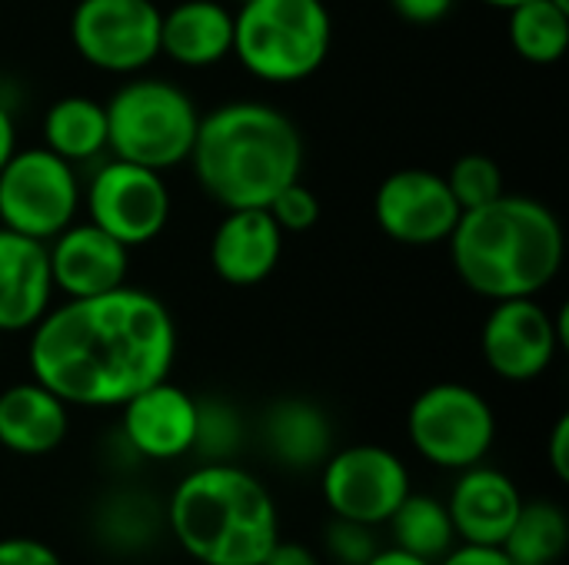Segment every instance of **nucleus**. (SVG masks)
<instances>
[{"mask_svg": "<svg viewBox=\"0 0 569 565\" xmlns=\"http://www.w3.org/2000/svg\"><path fill=\"white\" fill-rule=\"evenodd\" d=\"M323 546L337 565H367L377 556L373 526L343 516H333V523L323 529Z\"/></svg>", "mask_w": 569, "mask_h": 565, "instance_id": "nucleus-29", "label": "nucleus"}, {"mask_svg": "<svg viewBox=\"0 0 569 565\" xmlns=\"http://www.w3.org/2000/svg\"><path fill=\"white\" fill-rule=\"evenodd\" d=\"M560 346H567L560 320L533 296L497 300L480 333L487 366L507 383H530L543 376Z\"/></svg>", "mask_w": 569, "mask_h": 565, "instance_id": "nucleus-12", "label": "nucleus"}, {"mask_svg": "<svg viewBox=\"0 0 569 565\" xmlns=\"http://www.w3.org/2000/svg\"><path fill=\"white\" fill-rule=\"evenodd\" d=\"M260 565H320V563H317L313 549H307V546H300V543L277 539Z\"/></svg>", "mask_w": 569, "mask_h": 565, "instance_id": "nucleus-35", "label": "nucleus"}, {"mask_svg": "<svg viewBox=\"0 0 569 565\" xmlns=\"http://www.w3.org/2000/svg\"><path fill=\"white\" fill-rule=\"evenodd\" d=\"M447 186H450L453 200L460 203V210H477V206L497 200L500 193H507L503 190V170L487 153H463L450 167Z\"/></svg>", "mask_w": 569, "mask_h": 565, "instance_id": "nucleus-27", "label": "nucleus"}, {"mask_svg": "<svg viewBox=\"0 0 569 565\" xmlns=\"http://www.w3.org/2000/svg\"><path fill=\"white\" fill-rule=\"evenodd\" d=\"M43 147L67 163L97 157L107 147V107L90 97H60L43 113Z\"/></svg>", "mask_w": 569, "mask_h": 565, "instance_id": "nucleus-22", "label": "nucleus"}, {"mask_svg": "<svg viewBox=\"0 0 569 565\" xmlns=\"http://www.w3.org/2000/svg\"><path fill=\"white\" fill-rule=\"evenodd\" d=\"M47 243L0 226V333H23L50 310Z\"/></svg>", "mask_w": 569, "mask_h": 565, "instance_id": "nucleus-18", "label": "nucleus"}, {"mask_svg": "<svg viewBox=\"0 0 569 565\" xmlns=\"http://www.w3.org/2000/svg\"><path fill=\"white\" fill-rule=\"evenodd\" d=\"M437 565H513L507 559V553L500 546H473V543H460L453 546Z\"/></svg>", "mask_w": 569, "mask_h": 565, "instance_id": "nucleus-32", "label": "nucleus"}, {"mask_svg": "<svg viewBox=\"0 0 569 565\" xmlns=\"http://www.w3.org/2000/svg\"><path fill=\"white\" fill-rule=\"evenodd\" d=\"M267 453L287 470H317L333 450V426L310 400H280L263 416Z\"/></svg>", "mask_w": 569, "mask_h": 565, "instance_id": "nucleus-21", "label": "nucleus"}, {"mask_svg": "<svg viewBox=\"0 0 569 565\" xmlns=\"http://www.w3.org/2000/svg\"><path fill=\"white\" fill-rule=\"evenodd\" d=\"M80 206L73 163L47 147L13 150L0 170V226L30 240H53L67 230Z\"/></svg>", "mask_w": 569, "mask_h": 565, "instance_id": "nucleus-8", "label": "nucleus"}, {"mask_svg": "<svg viewBox=\"0 0 569 565\" xmlns=\"http://www.w3.org/2000/svg\"><path fill=\"white\" fill-rule=\"evenodd\" d=\"M320 470V486L330 513L367 526L387 523L400 500L410 493V473L403 460L373 443L337 450Z\"/></svg>", "mask_w": 569, "mask_h": 565, "instance_id": "nucleus-10", "label": "nucleus"}, {"mask_svg": "<svg viewBox=\"0 0 569 565\" xmlns=\"http://www.w3.org/2000/svg\"><path fill=\"white\" fill-rule=\"evenodd\" d=\"M87 210L90 223H97L130 250L163 233L170 220V190L163 183V173L113 160L93 173Z\"/></svg>", "mask_w": 569, "mask_h": 565, "instance_id": "nucleus-11", "label": "nucleus"}, {"mask_svg": "<svg viewBox=\"0 0 569 565\" xmlns=\"http://www.w3.org/2000/svg\"><path fill=\"white\" fill-rule=\"evenodd\" d=\"M283 256V230L267 206L227 210L210 240V266L230 286L263 283Z\"/></svg>", "mask_w": 569, "mask_h": 565, "instance_id": "nucleus-16", "label": "nucleus"}, {"mask_svg": "<svg viewBox=\"0 0 569 565\" xmlns=\"http://www.w3.org/2000/svg\"><path fill=\"white\" fill-rule=\"evenodd\" d=\"M177 323L143 290L117 286L47 310L30 336V373L67 406H123L170 376Z\"/></svg>", "mask_w": 569, "mask_h": 565, "instance_id": "nucleus-1", "label": "nucleus"}, {"mask_svg": "<svg viewBox=\"0 0 569 565\" xmlns=\"http://www.w3.org/2000/svg\"><path fill=\"white\" fill-rule=\"evenodd\" d=\"M413 450L443 470H467L483 463L497 440L493 406L463 383H437L423 390L407 416Z\"/></svg>", "mask_w": 569, "mask_h": 565, "instance_id": "nucleus-7", "label": "nucleus"}, {"mask_svg": "<svg viewBox=\"0 0 569 565\" xmlns=\"http://www.w3.org/2000/svg\"><path fill=\"white\" fill-rule=\"evenodd\" d=\"M70 430L67 403L43 383H17L0 393V446L20 456L53 453Z\"/></svg>", "mask_w": 569, "mask_h": 565, "instance_id": "nucleus-20", "label": "nucleus"}, {"mask_svg": "<svg viewBox=\"0 0 569 565\" xmlns=\"http://www.w3.org/2000/svg\"><path fill=\"white\" fill-rule=\"evenodd\" d=\"M390 3L410 23H437L453 10L457 0H390Z\"/></svg>", "mask_w": 569, "mask_h": 565, "instance_id": "nucleus-33", "label": "nucleus"}, {"mask_svg": "<svg viewBox=\"0 0 569 565\" xmlns=\"http://www.w3.org/2000/svg\"><path fill=\"white\" fill-rule=\"evenodd\" d=\"M267 210H270V216L277 220V226H280L283 233H303V230L317 226V220H320V200H317V193H313L307 183H300V180L287 183V186L267 203Z\"/></svg>", "mask_w": 569, "mask_h": 565, "instance_id": "nucleus-30", "label": "nucleus"}, {"mask_svg": "<svg viewBox=\"0 0 569 565\" xmlns=\"http://www.w3.org/2000/svg\"><path fill=\"white\" fill-rule=\"evenodd\" d=\"M387 523L393 533V546L410 556H420L427 563H440L457 546V533H453L447 503H440L433 496L407 493Z\"/></svg>", "mask_w": 569, "mask_h": 565, "instance_id": "nucleus-23", "label": "nucleus"}, {"mask_svg": "<svg viewBox=\"0 0 569 565\" xmlns=\"http://www.w3.org/2000/svg\"><path fill=\"white\" fill-rule=\"evenodd\" d=\"M447 243L463 286L493 303L547 290L567 253L557 213L533 196L513 193L463 210Z\"/></svg>", "mask_w": 569, "mask_h": 565, "instance_id": "nucleus-2", "label": "nucleus"}, {"mask_svg": "<svg viewBox=\"0 0 569 565\" xmlns=\"http://www.w3.org/2000/svg\"><path fill=\"white\" fill-rule=\"evenodd\" d=\"M190 163L213 203L227 210L267 206L287 183L300 180L303 137L283 110L237 100L200 113Z\"/></svg>", "mask_w": 569, "mask_h": 565, "instance_id": "nucleus-3", "label": "nucleus"}, {"mask_svg": "<svg viewBox=\"0 0 569 565\" xmlns=\"http://www.w3.org/2000/svg\"><path fill=\"white\" fill-rule=\"evenodd\" d=\"M333 20L323 0H243L233 13V57L267 83H300L330 57Z\"/></svg>", "mask_w": 569, "mask_h": 565, "instance_id": "nucleus-5", "label": "nucleus"}, {"mask_svg": "<svg viewBox=\"0 0 569 565\" xmlns=\"http://www.w3.org/2000/svg\"><path fill=\"white\" fill-rule=\"evenodd\" d=\"M569 523L557 503H527L520 506L500 549L513 565H557L567 553Z\"/></svg>", "mask_w": 569, "mask_h": 565, "instance_id": "nucleus-24", "label": "nucleus"}, {"mask_svg": "<svg viewBox=\"0 0 569 565\" xmlns=\"http://www.w3.org/2000/svg\"><path fill=\"white\" fill-rule=\"evenodd\" d=\"M123 440L133 453L147 460H180L193 453L197 440V400L173 386L170 380H160L137 396H130L123 406Z\"/></svg>", "mask_w": 569, "mask_h": 565, "instance_id": "nucleus-15", "label": "nucleus"}, {"mask_svg": "<svg viewBox=\"0 0 569 565\" xmlns=\"http://www.w3.org/2000/svg\"><path fill=\"white\" fill-rule=\"evenodd\" d=\"M170 529L203 565H260L280 539L267 486L230 463H210L180 480L170 496Z\"/></svg>", "mask_w": 569, "mask_h": 565, "instance_id": "nucleus-4", "label": "nucleus"}, {"mask_svg": "<svg viewBox=\"0 0 569 565\" xmlns=\"http://www.w3.org/2000/svg\"><path fill=\"white\" fill-rule=\"evenodd\" d=\"M47 260L53 290L67 300H83L127 283L130 250L97 223H70L50 240Z\"/></svg>", "mask_w": 569, "mask_h": 565, "instance_id": "nucleus-14", "label": "nucleus"}, {"mask_svg": "<svg viewBox=\"0 0 569 565\" xmlns=\"http://www.w3.org/2000/svg\"><path fill=\"white\" fill-rule=\"evenodd\" d=\"M0 565H63V559L40 539L13 536L0 539Z\"/></svg>", "mask_w": 569, "mask_h": 565, "instance_id": "nucleus-31", "label": "nucleus"}, {"mask_svg": "<svg viewBox=\"0 0 569 565\" xmlns=\"http://www.w3.org/2000/svg\"><path fill=\"white\" fill-rule=\"evenodd\" d=\"M200 110L187 90L160 77L123 83L107 103V147L117 160L173 170L190 160Z\"/></svg>", "mask_w": 569, "mask_h": 565, "instance_id": "nucleus-6", "label": "nucleus"}, {"mask_svg": "<svg viewBox=\"0 0 569 565\" xmlns=\"http://www.w3.org/2000/svg\"><path fill=\"white\" fill-rule=\"evenodd\" d=\"M483 3H490V7H497V10H510V7H517V3H523V0H483Z\"/></svg>", "mask_w": 569, "mask_h": 565, "instance_id": "nucleus-38", "label": "nucleus"}, {"mask_svg": "<svg viewBox=\"0 0 569 565\" xmlns=\"http://www.w3.org/2000/svg\"><path fill=\"white\" fill-rule=\"evenodd\" d=\"M510 13V43L513 50L537 67L560 63L569 47V10L553 0H523L507 10Z\"/></svg>", "mask_w": 569, "mask_h": 565, "instance_id": "nucleus-25", "label": "nucleus"}, {"mask_svg": "<svg viewBox=\"0 0 569 565\" xmlns=\"http://www.w3.org/2000/svg\"><path fill=\"white\" fill-rule=\"evenodd\" d=\"M237 3H243V0H237Z\"/></svg>", "mask_w": 569, "mask_h": 565, "instance_id": "nucleus-39", "label": "nucleus"}, {"mask_svg": "<svg viewBox=\"0 0 569 565\" xmlns=\"http://www.w3.org/2000/svg\"><path fill=\"white\" fill-rule=\"evenodd\" d=\"M550 466L560 483L569 480V416H560L550 433Z\"/></svg>", "mask_w": 569, "mask_h": 565, "instance_id": "nucleus-34", "label": "nucleus"}, {"mask_svg": "<svg viewBox=\"0 0 569 565\" xmlns=\"http://www.w3.org/2000/svg\"><path fill=\"white\" fill-rule=\"evenodd\" d=\"M460 213L463 210L453 200L447 176L423 167H407L390 173L373 196L377 226L390 240L407 246L447 243Z\"/></svg>", "mask_w": 569, "mask_h": 565, "instance_id": "nucleus-13", "label": "nucleus"}, {"mask_svg": "<svg viewBox=\"0 0 569 565\" xmlns=\"http://www.w3.org/2000/svg\"><path fill=\"white\" fill-rule=\"evenodd\" d=\"M160 526V516L150 500L140 493H117L97 516V529L110 546H120L123 553H137L140 546H150L153 533Z\"/></svg>", "mask_w": 569, "mask_h": 565, "instance_id": "nucleus-26", "label": "nucleus"}, {"mask_svg": "<svg viewBox=\"0 0 569 565\" xmlns=\"http://www.w3.org/2000/svg\"><path fill=\"white\" fill-rule=\"evenodd\" d=\"M160 53L180 67H213L233 53V10L220 0H180L160 17Z\"/></svg>", "mask_w": 569, "mask_h": 565, "instance_id": "nucleus-19", "label": "nucleus"}, {"mask_svg": "<svg viewBox=\"0 0 569 565\" xmlns=\"http://www.w3.org/2000/svg\"><path fill=\"white\" fill-rule=\"evenodd\" d=\"M240 443V420L237 413L220 400H197V440L193 450H200L210 460H227Z\"/></svg>", "mask_w": 569, "mask_h": 565, "instance_id": "nucleus-28", "label": "nucleus"}, {"mask_svg": "<svg viewBox=\"0 0 569 565\" xmlns=\"http://www.w3.org/2000/svg\"><path fill=\"white\" fill-rule=\"evenodd\" d=\"M367 565H437V563H427V559H420V556H410V553H403V549H377V556L370 559Z\"/></svg>", "mask_w": 569, "mask_h": 565, "instance_id": "nucleus-37", "label": "nucleus"}, {"mask_svg": "<svg viewBox=\"0 0 569 565\" xmlns=\"http://www.w3.org/2000/svg\"><path fill=\"white\" fill-rule=\"evenodd\" d=\"M153 0H80L70 13L73 50L103 73H137L160 57Z\"/></svg>", "mask_w": 569, "mask_h": 565, "instance_id": "nucleus-9", "label": "nucleus"}, {"mask_svg": "<svg viewBox=\"0 0 569 565\" xmlns=\"http://www.w3.org/2000/svg\"><path fill=\"white\" fill-rule=\"evenodd\" d=\"M523 506V496L517 483L490 470L483 463L460 470V480L453 483L447 513L457 533V543H473V546H500Z\"/></svg>", "mask_w": 569, "mask_h": 565, "instance_id": "nucleus-17", "label": "nucleus"}, {"mask_svg": "<svg viewBox=\"0 0 569 565\" xmlns=\"http://www.w3.org/2000/svg\"><path fill=\"white\" fill-rule=\"evenodd\" d=\"M13 150H17V127H13L10 110L0 103V170H3V163L13 157Z\"/></svg>", "mask_w": 569, "mask_h": 565, "instance_id": "nucleus-36", "label": "nucleus"}]
</instances>
